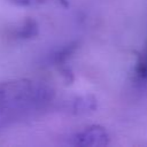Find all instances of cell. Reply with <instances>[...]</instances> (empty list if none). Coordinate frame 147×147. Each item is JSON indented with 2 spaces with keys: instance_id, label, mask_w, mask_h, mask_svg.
Returning a JSON list of instances; mask_svg holds the SVG:
<instances>
[{
  "instance_id": "cell-4",
  "label": "cell",
  "mask_w": 147,
  "mask_h": 147,
  "mask_svg": "<svg viewBox=\"0 0 147 147\" xmlns=\"http://www.w3.org/2000/svg\"><path fill=\"white\" fill-rule=\"evenodd\" d=\"M95 108V101L92 96H84L77 99L75 102V110L78 113H86Z\"/></svg>"
},
{
  "instance_id": "cell-3",
  "label": "cell",
  "mask_w": 147,
  "mask_h": 147,
  "mask_svg": "<svg viewBox=\"0 0 147 147\" xmlns=\"http://www.w3.org/2000/svg\"><path fill=\"white\" fill-rule=\"evenodd\" d=\"M136 78L142 84H147V44L144 52L140 54L136 65Z\"/></svg>"
},
{
  "instance_id": "cell-2",
  "label": "cell",
  "mask_w": 147,
  "mask_h": 147,
  "mask_svg": "<svg viewBox=\"0 0 147 147\" xmlns=\"http://www.w3.org/2000/svg\"><path fill=\"white\" fill-rule=\"evenodd\" d=\"M11 36L15 38H20V39H29V38H33L34 36L38 34V24L33 18H25L21 22H18L17 24L14 25V28L11 29Z\"/></svg>"
},
{
  "instance_id": "cell-5",
  "label": "cell",
  "mask_w": 147,
  "mask_h": 147,
  "mask_svg": "<svg viewBox=\"0 0 147 147\" xmlns=\"http://www.w3.org/2000/svg\"><path fill=\"white\" fill-rule=\"evenodd\" d=\"M49 1H56L63 6H68V1L67 0H9L10 3L15 5V6H21V7H29V6H38V5H42Z\"/></svg>"
},
{
  "instance_id": "cell-1",
  "label": "cell",
  "mask_w": 147,
  "mask_h": 147,
  "mask_svg": "<svg viewBox=\"0 0 147 147\" xmlns=\"http://www.w3.org/2000/svg\"><path fill=\"white\" fill-rule=\"evenodd\" d=\"M72 139L77 146H105L109 142V134L105 127L92 125L76 133Z\"/></svg>"
}]
</instances>
